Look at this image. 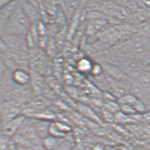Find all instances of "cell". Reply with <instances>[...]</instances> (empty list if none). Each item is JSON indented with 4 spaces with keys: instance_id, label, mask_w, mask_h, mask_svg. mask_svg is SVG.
<instances>
[{
    "instance_id": "6da1fadb",
    "label": "cell",
    "mask_w": 150,
    "mask_h": 150,
    "mask_svg": "<svg viewBox=\"0 0 150 150\" xmlns=\"http://www.w3.org/2000/svg\"><path fill=\"white\" fill-rule=\"evenodd\" d=\"M31 22L19 5L12 17L1 27V34L26 36L30 30Z\"/></svg>"
},
{
    "instance_id": "7a4b0ae2",
    "label": "cell",
    "mask_w": 150,
    "mask_h": 150,
    "mask_svg": "<svg viewBox=\"0 0 150 150\" xmlns=\"http://www.w3.org/2000/svg\"><path fill=\"white\" fill-rule=\"evenodd\" d=\"M1 41L11 52L23 54L28 48L26 36L1 34Z\"/></svg>"
},
{
    "instance_id": "3957f363",
    "label": "cell",
    "mask_w": 150,
    "mask_h": 150,
    "mask_svg": "<svg viewBox=\"0 0 150 150\" xmlns=\"http://www.w3.org/2000/svg\"><path fill=\"white\" fill-rule=\"evenodd\" d=\"M19 5V2L10 1L6 6L1 8L0 11V23L1 27L4 25L6 22L12 17Z\"/></svg>"
},
{
    "instance_id": "277c9868",
    "label": "cell",
    "mask_w": 150,
    "mask_h": 150,
    "mask_svg": "<svg viewBox=\"0 0 150 150\" xmlns=\"http://www.w3.org/2000/svg\"><path fill=\"white\" fill-rule=\"evenodd\" d=\"M12 79L15 83L19 86H25L30 81V76L26 70L17 69L12 73Z\"/></svg>"
},
{
    "instance_id": "5b68a950",
    "label": "cell",
    "mask_w": 150,
    "mask_h": 150,
    "mask_svg": "<svg viewBox=\"0 0 150 150\" xmlns=\"http://www.w3.org/2000/svg\"><path fill=\"white\" fill-rule=\"evenodd\" d=\"M21 8L27 17L31 22H36L38 19V13L37 9L30 2L22 1L20 2Z\"/></svg>"
},
{
    "instance_id": "8992f818",
    "label": "cell",
    "mask_w": 150,
    "mask_h": 150,
    "mask_svg": "<svg viewBox=\"0 0 150 150\" xmlns=\"http://www.w3.org/2000/svg\"><path fill=\"white\" fill-rule=\"evenodd\" d=\"M62 139L48 135L44 139L42 145L46 150H56L61 144Z\"/></svg>"
},
{
    "instance_id": "52a82bcc",
    "label": "cell",
    "mask_w": 150,
    "mask_h": 150,
    "mask_svg": "<svg viewBox=\"0 0 150 150\" xmlns=\"http://www.w3.org/2000/svg\"><path fill=\"white\" fill-rule=\"evenodd\" d=\"M93 64L89 59L82 58L78 61L76 67L80 72L83 74H90Z\"/></svg>"
},
{
    "instance_id": "ba28073f",
    "label": "cell",
    "mask_w": 150,
    "mask_h": 150,
    "mask_svg": "<svg viewBox=\"0 0 150 150\" xmlns=\"http://www.w3.org/2000/svg\"><path fill=\"white\" fill-rule=\"evenodd\" d=\"M138 99H139L135 95L127 93L119 98L117 100V102L120 105L124 104L133 106Z\"/></svg>"
},
{
    "instance_id": "9c48e42d",
    "label": "cell",
    "mask_w": 150,
    "mask_h": 150,
    "mask_svg": "<svg viewBox=\"0 0 150 150\" xmlns=\"http://www.w3.org/2000/svg\"><path fill=\"white\" fill-rule=\"evenodd\" d=\"M48 134L50 136L57 139H63L67 136L60 131L56 125L55 122H50L48 128Z\"/></svg>"
},
{
    "instance_id": "30bf717a",
    "label": "cell",
    "mask_w": 150,
    "mask_h": 150,
    "mask_svg": "<svg viewBox=\"0 0 150 150\" xmlns=\"http://www.w3.org/2000/svg\"><path fill=\"white\" fill-rule=\"evenodd\" d=\"M23 121V117H20L13 119V120L10 121V122H8V125H6V133L8 134L13 133V131L16 130V129L18 127V126L22 123Z\"/></svg>"
},
{
    "instance_id": "8fae6325",
    "label": "cell",
    "mask_w": 150,
    "mask_h": 150,
    "mask_svg": "<svg viewBox=\"0 0 150 150\" xmlns=\"http://www.w3.org/2000/svg\"><path fill=\"white\" fill-rule=\"evenodd\" d=\"M105 23L106 22L104 20H96L89 25L88 31L90 33H93L105 25Z\"/></svg>"
},
{
    "instance_id": "7c38bea8",
    "label": "cell",
    "mask_w": 150,
    "mask_h": 150,
    "mask_svg": "<svg viewBox=\"0 0 150 150\" xmlns=\"http://www.w3.org/2000/svg\"><path fill=\"white\" fill-rule=\"evenodd\" d=\"M120 111L128 116H132L137 114L133 107L131 105L121 104L120 105Z\"/></svg>"
},
{
    "instance_id": "4fadbf2b",
    "label": "cell",
    "mask_w": 150,
    "mask_h": 150,
    "mask_svg": "<svg viewBox=\"0 0 150 150\" xmlns=\"http://www.w3.org/2000/svg\"><path fill=\"white\" fill-rule=\"evenodd\" d=\"M134 109L135 110L137 114H142L146 112V106L142 101L138 99L133 106Z\"/></svg>"
},
{
    "instance_id": "5bb4252c",
    "label": "cell",
    "mask_w": 150,
    "mask_h": 150,
    "mask_svg": "<svg viewBox=\"0 0 150 150\" xmlns=\"http://www.w3.org/2000/svg\"><path fill=\"white\" fill-rule=\"evenodd\" d=\"M80 109L81 112H83V114H85L86 116L92 118L93 119H97L98 117L97 116V115L95 114L92 110L88 108V107L81 105L80 107Z\"/></svg>"
},
{
    "instance_id": "9a60e30c",
    "label": "cell",
    "mask_w": 150,
    "mask_h": 150,
    "mask_svg": "<svg viewBox=\"0 0 150 150\" xmlns=\"http://www.w3.org/2000/svg\"><path fill=\"white\" fill-rule=\"evenodd\" d=\"M103 117L107 122H115V114L111 111H108L105 109H103L102 111Z\"/></svg>"
},
{
    "instance_id": "2e32d148",
    "label": "cell",
    "mask_w": 150,
    "mask_h": 150,
    "mask_svg": "<svg viewBox=\"0 0 150 150\" xmlns=\"http://www.w3.org/2000/svg\"><path fill=\"white\" fill-rule=\"evenodd\" d=\"M103 68L100 65L94 64L92 67L90 74L94 77H98L101 74V73H103Z\"/></svg>"
},
{
    "instance_id": "e0dca14e",
    "label": "cell",
    "mask_w": 150,
    "mask_h": 150,
    "mask_svg": "<svg viewBox=\"0 0 150 150\" xmlns=\"http://www.w3.org/2000/svg\"><path fill=\"white\" fill-rule=\"evenodd\" d=\"M141 119L146 122H150V111L141 114Z\"/></svg>"
},
{
    "instance_id": "ac0fdd59",
    "label": "cell",
    "mask_w": 150,
    "mask_h": 150,
    "mask_svg": "<svg viewBox=\"0 0 150 150\" xmlns=\"http://www.w3.org/2000/svg\"><path fill=\"white\" fill-rule=\"evenodd\" d=\"M10 2V1H3V0L1 1H0V7H1V8L6 6V5L7 4H8Z\"/></svg>"
},
{
    "instance_id": "d6986e66",
    "label": "cell",
    "mask_w": 150,
    "mask_h": 150,
    "mask_svg": "<svg viewBox=\"0 0 150 150\" xmlns=\"http://www.w3.org/2000/svg\"><path fill=\"white\" fill-rule=\"evenodd\" d=\"M105 150H116V149L112 146H108V147L105 148Z\"/></svg>"
},
{
    "instance_id": "ffe728a7",
    "label": "cell",
    "mask_w": 150,
    "mask_h": 150,
    "mask_svg": "<svg viewBox=\"0 0 150 150\" xmlns=\"http://www.w3.org/2000/svg\"><path fill=\"white\" fill-rule=\"evenodd\" d=\"M143 3H144L145 6H147V7L150 8V1H144Z\"/></svg>"
},
{
    "instance_id": "44dd1931",
    "label": "cell",
    "mask_w": 150,
    "mask_h": 150,
    "mask_svg": "<svg viewBox=\"0 0 150 150\" xmlns=\"http://www.w3.org/2000/svg\"></svg>"
}]
</instances>
